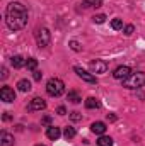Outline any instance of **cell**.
<instances>
[{
    "mask_svg": "<svg viewBox=\"0 0 145 146\" xmlns=\"http://www.w3.org/2000/svg\"><path fill=\"white\" fill-rule=\"evenodd\" d=\"M5 22L10 31H21L28 24V9L21 2H12L5 10Z\"/></svg>",
    "mask_w": 145,
    "mask_h": 146,
    "instance_id": "obj_1",
    "label": "cell"
},
{
    "mask_svg": "<svg viewBox=\"0 0 145 146\" xmlns=\"http://www.w3.org/2000/svg\"><path fill=\"white\" fill-rule=\"evenodd\" d=\"M145 85V73L144 72H137V73H132L126 80H123V87L125 88H140Z\"/></svg>",
    "mask_w": 145,
    "mask_h": 146,
    "instance_id": "obj_2",
    "label": "cell"
},
{
    "mask_svg": "<svg viewBox=\"0 0 145 146\" xmlns=\"http://www.w3.org/2000/svg\"><path fill=\"white\" fill-rule=\"evenodd\" d=\"M46 92L51 97H60L65 92V83L60 78H50L48 83H46Z\"/></svg>",
    "mask_w": 145,
    "mask_h": 146,
    "instance_id": "obj_3",
    "label": "cell"
},
{
    "mask_svg": "<svg viewBox=\"0 0 145 146\" xmlns=\"http://www.w3.org/2000/svg\"><path fill=\"white\" fill-rule=\"evenodd\" d=\"M50 41H51V34H50V31L46 29V27H39L36 31V42L39 48H46L48 44H50Z\"/></svg>",
    "mask_w": 145,
    "mask_h": 146,
    "instance_id": "obj_4",
    "label": "cell"
},
{
    "mask_svg": "<svg viewBox=\"0 0 145 146\" xmlns=\"http://www.w3.org/2000/svg\"><path fill=\"white\" fill-rule=\"evenodd\" d=\"M73 72L77 73V76L79 78H82L84 82H87V83H96L97 82V78H96V75L94 73H89L85 72L84 68H80V66H73Z\"/></svg>",
    "mask_w": 145,
    "mask_h": 146,
    "instance_id": "obj_5",
    "label": "cell"
},
{
    "mask_svg": "<svg viewBox=\"0 0 145 146\" xmlns=\"http://www.w3.org/2000/svg\"><path fill=\"white\" fill-rule=\"evenodd\" d=\"M89 68H91V73H106L108 72V63L104 61V60H96V61H91V65H89Z\"/></svg>",
    "mask_w": 145,
    "mask_h": 146,
    "instance_id": "obj_6",
    "label": "cell"
},
{
    "mask_svg": "<svg viewBox=\"0 0 145 146\" xmlns=\"http://www.w3.org/2000/svg\"><path fill=\"white\" fill-rule=\"evenodd\" d=\"M132 75V68L130 66H118L116 70H114V73H113V76L116 78V80H126L128 76Z\"/></svg>",
    "mask_w": 145,
    "mask_h": 146,
    "instance_id": "obj_7",
    "label": "cell"
},
{
    "mask_svg": "<svg viewBox=\"0 0 145 146\" xmlns=\"http://www.w3.org/2000/svg\"><path fill=\"white\" fill-rule=\"evenodd\" d=\"M0 99H2L3 102H14V100H15V92H14V88H10V87H2V90H0Z\"/></svg>",
    "mask_w": 145,
    "mask_h": 146,
    "instance_id": "obj_8",
    "label": "cell"
},
{
    "mask_svg": "<svg viewBox=\"0 0 145 146\" xmlns=\"http://www.w3.org/2000/svg\"><path fill=\"white\" fill-rule=\"evenodd\" d=\"M44 107H46V102H44L41 97H34V99L29 102V106H28V110L34 112V110H43Z\"/></svg>",
    "mask_w": 145,
    "mask_h": 146,
    "instance_id": "obj_9",
    "label": "cell"
},
{
    "mask_svg": "<svg viewBox=\"0 0 145 146\" xmlns=\"http://www.w3.org/2000/svg\"><path fill=\"white\" fill-rule=\"evenodd\" d=\"M106 124L104 122H101V121H97V122H92V126H91V131L94 133V134H99V136H103L104 133H106Z\"/></svg>",
    "mask_w": 145,
    "mask_h": 146,
    "instance_id": "obj_10",
    "label": "cell"
},
{
    "mask_svg": "<svg viewBox=\"0 0 145 146\" xmlns=\"http://www.w3.org/2000/svg\"><path fill=\"white\" fill-rule=\"evenodd\" d=\"M46 136L50 138V139H53V141H56L60 136H62V131H60V127H55V126H48V131H46Z\"/></svg>",
    "mask_w": 145,
    "mask_h": 146,
    "instance_id": "obj_11",
    "label": "cell"
},
{
    "mask_svg": "<svg viewBox=\"0 0 145 146\" xmlns=\"http://www.w3.org/2000/svg\"><path fill=\"white\" fill-rule=\"evenodd\" d=\"M26 61H28V60H24V56H21V54H15V56L10 58V63H12L14 68H22V66H26Z\"/></svg>",
    "mask_w": 145,
    "mask_h": 146,
    "instance_id": "obj_12",
    "label": "cell"
},
{
    "mask_svg": "<svg viewBox=\"0 0 145 146\" xmlns=\"http://www.w3.org/2000/svg\"><path fill=\"white\" fill-rule=\"evenodd\" d=\"M0 143H2V146H14V136L3 131L0 136Z\"/></svg>",
    "mask_w": 145,
    "mask_h": 146,
    "instance_id": "obj_13",
    "label": "cell"
},
{
    "mask_svg": "<svg viewBox=\"0 0 145 146\" xmlns=\"http://www.w3.org/2000/svg\"><path fill=\"white\" fill-rule=\"evenodd\" d=\"M85 107H87V109H99V107H101V102H99V99H96V97H89V99L85 100Z\"/></svg>",
    "mask_w": 145,
    "mask_h": 146,
    "instance_id": "obj_14",
    "label": "cell"
},
{
    "mask_svg": "<svg viewBox=\"0 0 145 146\" xmlns=\"http://www.w3.org/2000/svg\"><path fill=\"white\" fill-rule=\"evenodd\" d=\"M17 88H19L21 92H29V90H31V82L26 80V78H24V80H19V82H17Z\"/></svg>",
    "mask_w": 145,
    "mask_h": 146,
    "instance_id": "obj_15",
    "label": "cell"
},
{
    "mask_svg": "<svg viewBox=\"0 0 145 146\" xmlns=\"http://www.w3.org/2000/svg\"><path fill=\"white\" fill-rule=\"evenodd\" d=\"M101 5H103V0H84V2H82V7H84V9H89V7H96V9H97V7H101Z\"/></svg>",
    "mask_w": 145,
    "mask_h": 146,
    "instance_id": "obj_16",
    "label": "cell"
},
{
    "mask_svg": "<svg viewBox=\"0 0 145 146\" xmlns=\"http://www.w3.org/2000/svg\"><path fill=\"white\" fill-rule=\"evenodd\" d=\"M97 146H113V138H109V136H99V139H97Z\"/></svg>",
    "mask_w": 145,
    "mask_h": 146,
    "instance_id": "obj_17",
    "label": "cell"
},
{
    "mask_svg": "<svg viewBox=\"0 0 145 146\" xmlns=\"http://www.w3.org/2000/svg\"><path fill=\"white\" fill-rule=\"evenodd\" d=\"M75 134H77V131H75V127H72V126L65 127V131H63L65 139H73V138H75Z\"/></svg>",
    "mask_w": 145,
    "mask_h": 146,
    "instance_id": "obj_18",
    "label": "cell"
},
{
    "mask_svg": "<svg viewBox=\"0 0 145 146\" xmlns=\"http://www.w3.org/2000/svg\"><path fill=\"white\" fill-rule=\"evenodd\" d=\"M67 99H68V100H70V102H72V104H79V102H80V100H82V99H80V95H79V94H77V92H68V95H67Z\"/></svg>",
    "mask_w": 145,
    "mask_h": 146,
    "instance_id": "obj_19",
    "label": "cell"
},
{
    "mask_svg": "<svg viewBox=\"0 0 145 146\" xmlns=\"http://www.w3.org/2000/svg\"><path fill=\"white\" fill-rule=\"evenodd\" d=\"M26 66H28V70H31V72H36L38 60H36V58H28V61H26Z\"/></svg>",
    "mask_w": 145,
    "mask_h": 146,
    "instance_id": "obj_20",
    "label": "cell"
},
{
    "mask_svg": "<svg viewBox=\"0 0 145 146\" xmlns=\"http://www.w3.org/2000/svg\"><path fill=\"white\" fill-rule=\"evenodd\" d=\"M111 27H113L114 31L123 29V22H121V19H113V21H111Z\"/></svg>",
    "mask_w": 145,
    "mask_h": 146,
    "instance_id": "obj_21",
    "label": "cell"
},
{
    "mask_svg": "<svg viewBox=\"0 0 145 146\" xmlns=\"http://www.w3.org/2000/svg\"><path fill=\"white\" fill-rule=\"evenodd\" d=\"M68 46L72 48L73 51H77V53H79V51H82V46H80V42H79V41H70V42H68Z\"/></svg>",
    "mask_w": 145,
    "mask_h": 146,
    "instance_id": "obj_22",
    "label": "cell"
},
{
    "mask_svg": "<svg viewBox=\"0 0 145 146\" xmlns=\"http://www.w3.org/2000/svg\"><path fill=\"white\" fill-rule=\"evenodd\" d=\"M92 21H94L96 24H103V22L106 21V15H104V14H97V15L92 17Z\"/></svg>",
    "mask_w": 145,
    "mask_h": 146,
    "instance_id": "obj_23",
    "label": "cell"
},
{
    "mask_svg": "<svg viewBox=\"0 0 145 146\" xmlns=\"http://www.w3.org/2000/svg\"><path fill=\"white\" fill-rule=\"evenodd\" d=\"M133 31H135V27H133L132 24H128V26H125V27H123V33H125L126 36H132V34H133Z\"/></svg>",
    "mask_w": 145,
    "mask_h": 146,
    "instance_id": "obj_24",
    "label": "cell"
},
{
    "mask_svg": "<svg viewBox=\"0 0 145 146\" xmlns=\"http://www.w3.org/2000/svg\"><path fill=\"white\" fill-rule=\"evenodd\" d=\"M70 119H72L73 122H79V121L82 119V115H80V112H72V114H70Z\"/></svg>",
    "mask_w": 145,
    "mask_h": 146,
    "instance_id": "obj_25",
    "label": "cell"
},
{
    "mask_svg": "<svg viewBox=\"0 0 145 146\" xmlns=\"http://www.w3.org/2000/svg\"><path fill=\"white\" fill-rule=\"evenodd\" d=\"M41 122H43V124H44V126H50V124H51V117H50V115H44V117H43V121H41Z\"/></svg>",
    "mask_w": 145,
    "mask_h": 146,
    "instance_id": "obj_26",
    "label": "cell"
},
{
    "mask_svg": "<svg viewBox=\"0 0 145 146\" xmlns=\"http://www.w3.org/2000/svg\"><path fill=\"white\" fill-rule=\"evenodd\" d=\"M56 114H58V115H65V114H67V109H65L63 106H60V107L56 109Z\"/></svg>",
    "mask_w": 145,
    "mask_h": 146,
    "instance_id": "obj_27",
    "label": "cell"
},
{
    "mask_svg": "<svg viewBox=\"0 0 145 146\" xmlns=\"http://www.w3.org/2000/svg\"><path fill=\"white\" fill-rule=\"evenodd\" d=\"M33 73H34L33 76H34V80H36V82H39V80L43 78V73H41V72H38V70H36V72H33Z\"/></svg>",
    "mask_w": 145,
    "mask_h": 146,
    "instance_id": "obj_28",
    "label": "cell"
},
{
    "mask_svg": "<svg viewBox=\"0 0 145 146\" xmlns=\"http://www.w3.org/2000/svg\"><path fill=\"white\" fill-rule=\"evenodd\" d=\"M7 76H9V70H7V68L3 66V68H2V80H5Z\"/></svg>",
    "mask_w": 145,
    "mask_h": 146,
    "instance_id": "obj_29",
    "label": "cell"
},
{
    "mask_svg": "<svg viewBox=\"0 0 145 146\" xmlns=\"http://www.w3.org/2000/svg\"><path fill=\"white\" fill-rule=\"evenodd\" d=\"M108 121H109V122L116 121V115H114V114H108Z\"/></svg>",
    "mask_w": 145,
    "mask_h": 146,
    "instance_id": "obj_30",
    "label": "cell"
},
{
    "mask_svg": "<svg viewBox=\"0 0 145 146\" xmlns=\"http://www.w3.org/2000/svg\"><path fill=\"white\" fill-rule=\"evenodd\" d=\"M10 119H12V115H10L9 112H5V114H3V121H10Z\"/></svg>",
    "mask_w": 145,
    "mask_h": 146,
    "instance_id": "obj_31",
    "label": "cell"
},
{
    "mask_svg": "<svg viewBox=\"0 0 145 146\" xmlns=\"http://www.w3.org/2000/svg\"><path fill=\"white\" fill-rule=\"evenodd\" d=\"M36 146H44V145H36Z\"/></svg>",
    "mask_w": 145,
    "mask_h": 146,
    "instance_id": "obj_32",
    "label": "cell"
}]
</instances>
